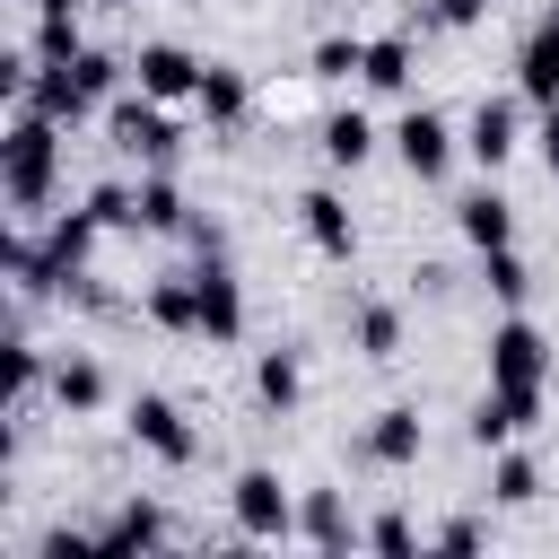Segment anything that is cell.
<instances>
[{"label":"cell","mask_w":559,"mask_h":559,"mask_svg":"<svg viewBox=\"0 0 559 559\" xmlns=\"http://www.w3.org/2000/svg\"><path fill=\"white\" fill-rule=\"evenodd\" d=\"M61 122L52 114H35V105H9V131H0V201H9V218H44V201H52V183H61Z\"/></svg>","instance_id":"6da1fadb"},{"label":"cell","mask_w":559,"mask_h":559,"mask_svg":"<svg viewBox=\"0 0 559 559\" xmlns=\"http://www.w3.org/2000/svg\"><path fill=\"white\" fill-rule=\"evenodd\" d=\"M105 236H114V227H105L87 201H79V210H52V227L35 236V271L17 280V306H26V297H70V280L96 262Z\"/></svg>","instance_id":"7a4b0ae2"},{"label":"cell","mask_w":559,"mask_h":559,"mask_svg":"<svg viewBox=\"0 0 559 559\" xmlns=\"http://www.w3.org/2000/svg\"><path fill=\"white\" fill-rule=\"evenodd\" d=\"M105 140H114L140 175L183 157V122H175V105H157V96H140V87H122V96L105 105Z\"/></svg>","instance_id":"3957f363"},{"label":"cell","mask_w":559,"mask_h":559,"mask_svg":"<svg viewBox=\"0 0 559 559\" xmlns=\"http://www.w3.org/2000/svg\"><path fill=\"white\" fill-rule=\"evenodd\" d=\"M227 515H236L245 542H297V489H288L271 463H245V472L227 480Z\"/></svg>","instance_id":"277c9868"},{"label":"cell","mask_w":559,"mask_h":559,"mask_svg":"<svg viewBox=\"0 0 559 559\" xmlns=\"http://www.w3.org/2000/svg\"><path fill=\"white\" fill-rule=\"evenodd\" d=\"M122 428H131V445H140L148 463H166V472H192V463H201V428L183 419L175 393H131Z\"/></svg>","instance_id":"5b68a950"},{"label":"cell","mask_w":559,"mask_h":559,"mask_svg":"<svg viewBox=\"0 0 559 559\" xmlns=\"http://www.w3.org/2000/svg\"><path fill=\"white\" fill-rule=\"evenodd\" d=\"M489 384H550V367H559V349H550V332L524 314V306H507L498 323H489Z\"/></svg>","instance_id":"8992f818"},{"label":"cell","mask_w":559,"mask_h":559,"mask_svg":"<svg viewBox=\"0 0 559 559\" xmlns=\"http://www.w3.org/2000/svg\"><path fill=\"white\" fill-rule=\"evenodd\" d=\"M515 148H524V87H498V96L472 105V122H463V157H472L480 175H498Z\"/></svg>","instance_id":"52a82bcc"},{"label":"cell","mask_w":559,"mask_h":559,"mask_svg":"<svg viewBox=\"0 0 559 559\" xmlns=\"http://www.w3.org/2000/svg\"><path fill=\"white\" fill-rule=\"evenodd\" d=\"M454 148H463V131H454L437 105H411V114L393 122V157H402L411 183H437V175L454 166Z\"/></svg>","instance_id":"ba28073f"},{"label":"cell","mask_w":559,"mask_h":559,"mask_svg":"<svg viewBox=\"0 0 559 559\" xmlns=\"http://www.w3.org/2000/svg\"><path fill=\"white\" fill-rule=\"evenodd\" d=\"M542 393L550 384H489L480 402H472V419H463V437L480 445V454H498V445H515L533 419H542Z\"/></svg>","instance_id":"9c48e42d"},{"label":"cell","mask_w":559,"mask_h":559,"mask_svg":"<svg viewBox=\"0 0 559 559\" xmlns=\"http://www.w3.org/2000/svg\"><path fill=\"white\" fill-rule=\"evenodd\" d=\"M192 288H201V341L210 349L245 341V280L227 271V253H192Z\"/></svg>","instance_id":"30bf717a"},{"label":"cell","mask_w":559,"mask_h":559,"mask_svg":"<svg viewBox=\"0 0 559 559\" xmlns=\"http://www.w3.org/2000/svg\"><path fill=\"white\" fill-rule=\"evenodd\" d=\"M358 454H367L376 472H419V454H428V419H419L411 402H384V411L367 419Z\"/></svg>","instance_id":"8fae6325"},{"label":"cell","mask_w":559,"mask_h":559,"mask_svg":"<svg viewBox=\"0 0 559 559\" xmlns=\"http://www.w3.org/2000/svg\"><path fill=\"white\" fill-rule=\"evenodd\" d=\"M131 87L140 96H157V105H192V87H201V52H183V44H140L131 52Z\"/></svg>","instance_id":"7c38bea8"},{"label":"cell","mask_w":559,"mask_h":559,"mask_svg":"<svg viewBox=\"0 0 559 559\" xmlns=\"http://www.w3.org/2000/svg\"><path fill=\"white\" fill-rule=\"evenodd\" d=\"M297 227H306V245H314L323 262H349V253H358V218H349V201H341L332 183H306V192H297Z\"/></svg>","instance_id":"4fadbf2b"},{"label":"cell","mask_w":559,"mask_h":559,"mask_svg":"<svg viewBox=\"0 0 559 559\" xmlns=\"http://www.w3.org/2000/svg\"><path fill=\"white\" fill-rule=\"evenodd\" d=\"M297 542L306 550H367V524L349 515L341 489H297Z\"/></svg>","instance_id":"5bb4252c"},{"label":"cell","mask_w":559,"mask_h":559,"mask_svg":"<svg viewBox=\"0 0 559 559\" xmlns=\"http://www.w3.org/2000/svg\"><path fill=\"white\" fill-rule=\"evenodd\" d=\"M52 411L61 419H96L105 411V393H114V376H105V358H87V349H70V358H52Z\"/></svg>","instance_id":"9a60e30c"},{"label":"cell","mask_w":559,"mask_h":559,"mask_svg":"<svg viewBox=\"0 0 559 559\" xmlns=\"http://www.w3.org/2000/svg\"><path fill=\"white\" fill-rule=\"evenodd\" d=\"M192 114H201L210 131H236V122L253 114V79H245L236 61H201V87H192Z\"/></svg>","instance_id":"2e32d148"},{"label":"cell","mask_w":559,"mask_h":559,"mask_svg":"<svg viewBox=\"0 0 559 559\" xmlns=\"http://www.w3.org/2000/svg\"><path fill=\"white\" fill-rule=\"evenodd\" d=\"M140 314L157 332H175V341H201V288H192V271H157L140 288Z\"/></svg>","instance_id":"e0dca14e"},{"label":"cell","mask_w":559,"mask_h":559,"mask_svg":"<svg viewBox=\"0 0 559 559\" xmlns=\"http://www.w3.org/2000/svg\"><path fill=\"white\" fill-rule=\"evenodd\" d=\"M96 542L105 550H157V542H175V515L157 498H114V515L96 524Z\"/></svg>","instance_id":"ac0fdd59"},{"label":"cell","mask_w":559,"mask_h":559,"mask_svg":"<svg viewBox=\"0 0 559 559\" xmlns=\"http://www.w3.org/2000/svg\"><path fill=\"white\" fill-rule=\"evenodd\" d=\"M515 87H524V105L542 114V105H559V9L524 35V52H515Z\"/></svg>","instance_id":"d6986e66"},{"label":"cell","mask_w":559,"mask_h":559,"mask_svg":"<svg viewBox=\"0 0 559 559\" xmlns=\"http://www.w3.org/2000/svg\"><path fill=\"white\" fill-rule=\"evenodd\" d=\"M454 227H463V245H472V253H489V245H515V201L480 183V192H463V201H454Z\"/></svg>","instance_id":"ffe728a7"},{"label":"cell","mask_w":559,"mask_h":559,"mask_svg":"<svg viewBox=\"0 0 559 559\" xmlns=\"http://www.w3.org/2000/svg\"><path fill=\"white\" fill-rule=\"evenodd\" d=\"M314 148H323V166H341V175H358V166L376 157V122H367L358 105H341V114H323V131H314Z\"/></svg>","instance_id":"44dd1931"},{"label":"cell","mask_w":559,"mask_h":559,"mask_svg":"<svg viewBox=\"0 0 559 559\" xmlns=\"http://www.w3.org/2000/svg\"><path fill=\"white\" fill-rule=\"evenodd\" d=\"M192 227V201L175 183V166H148L140 175V236H183Z\"/></svg>","instance_id":"7402d4cb"},{"label":"cell","mask_w":559,"mask_h":559,"mask_svg":"<svg viewBox=\"0 0 559 559\" xmlns=\"http://www.w3.org/2000/svg\"><path fill=\"white\" fill-rule=\"evenodd\" d=\"M253 402H262L271 419H288V411L306 402V367H297V349H262V358H253Z\"/></svg>","instance_id":"603a6c76"},{"label":"cell","mask_w":559,"mask_h":559,"mask_svg":"<svg viewBox=\"0 0 559 559\" xmlns=\"http://www.w3.org/2000/svg\"><path fill=\"white\" fill-rule=\"evenodd\" d=\"M349 349H358V358H376V367H384V358H402V306L367 297V306L349 314Z\"/></svg>","instance_id":"cb8c5ba5"},{"label":"cell","mask_w":559,"mask_h":559,"mask_svg":"<svg viewBox=\"0 0 559 559\" xmlns=\"http://www.w3.org/2000/svg\"><path fill=\"white\" fill-rule=\"evenodd\" d=\"M489 498H498V507H533V498H542V463H533L524 445H498V454H489Z\"/></svg>","instance_id":"d4e9b609"},{"label":"cell","mask_w":559,"mask_h":559,"mask_svg":"<svg viewBox=\"0 0 559 559\" xmlns=\"http://www.w3.org/2000/svg\"><path fill=\"white\" fill-rule=\"evenodd\" d=\"M70 79L87 87V105H114V96H122V79H131V61H122V52H105V44H79V52H70Z\"/></svg>","instance_id":"484cf974"},{"label":"cell","mask_w":559,"mask_h":559,"mask_svg":"<svg viewBox=\"0 0 559 559\" xmlns=\"http://www.w3.org/2000/svg\"><path fill=\"white\" fill-rule=\"evenodd\" d=\"M376 96H402L411 87V35H367V70H358Z\"/></svg>","instance_id":"4316f807"},{"label":"cell","mask_w":559,"mask_h":559,"mask_svg":"<svg viewBox=\"0 0 559 559\" xmlns=\"http://www.w3.org/2000/svg\"><path fill=\"white\" fill-rule=\"evenodd\" d=\"M480 280H489L498 306H524V297H533V262H524L515 245H489V253H480Z\"/></svg>","instance_id":"83f0119b"},{"label":"cell","mask_w":559,"mask_h":559,"mask_svg":"<svg viewBox=\"0 0 559 559\" xmlns=\"http://www.w3.org/2000/svg\"><path fill=\"white\" fill-rule=\"evenodd\" d=\"M358 70H367V35H323V44L306 52V79H323V87H332V79H358Z\"/></svg>","instance_id":"f1b7e54d"},{"label":"cell","mask_w":559,"mask_h":559,"mask_svg":"<svg viewBox=\"0 0 559 559\" xmlns=\"http://www.w3.org/2000/svg\"><path fill=\"white\" fill-rule=\"evenodd\" d=\"M26 44H35V61H70V52L87 44V35H79V9H35V35H26Z\"/></svg>","instance_id":"f546056e"},{"label":"cell","mask_w":559,"mask_h":559,"mask_svg":"<svg viewBox=\"0 0 559 559\" xmlns=\"http://www.w3.org/2000/svg\"><path fill=\"white\" fill-rule=\"evenodd\" d=\"M419 542H428V533H419V524H411L402 507H384V515H367V550H384V559H411Z\"/></svg>","instance_id":"4dcf8cb0"},{"label":"cell","mask_w":559,"mask_h":559,"mask_svg":"<svg viewBox=\"0 0 559 559\" xmlns=\"http://www.w3.org/2000/svg\"><path fill=\"white\" fill-rule=\"evenodd\" d=\"M489 9H498V0H419V26H454V35H463V26H480Z\"/></svg>","instance_id":"1f68e13d"},{"label":"cell","mask_w":559,"mask_h":559,"mask_svg":"<svg viewBox=\"0 0 559 559\" xmlns=\"http://www.w3.org/2000/svg\"><path fill=\"white\" fill-rule=\"evenodd\" d=\"M480 542H489V524H480V515H445V524L428 533V550H480Z\"/></svg>","instance_id":"d6a6232c"},{"label":"cell","mask_w":559,"mask_h":559,"mask_svg":"<svg viewBox=\"0 0 559 559\" xmlns=\"http://www.w3.org/2000/svg\"><path fill=\"white\" fill-rule=\"evenodd\" d=\"M533 148H542V166L559 175V105H542V114H533Z\"/></svg>","instance_id":"836d02e7"},{"label":"cell","mask_w":559,"mask_h":559,"mask_svg":"<svg viewBox=\"0 0 559 559\" xmlns=\"http://www.w3.org/2000/svg\"><path fill=\"white\" fill-rule=\"evenodd\" d=\"M183 245H192V253H227V227H218V218H201V210H192V227H183Z\"/></svg>","instance_id":"e575fe53"},{"label":"cell","mask_w":559,"mask_h":559,"mask_svg":"<svg viewBox=\"0 0 559 559\" xmlns=\"http://www.w3.org/2000/svg\"><path fill=\"white\" fill-rule=\"evenodd\" d=\"M550 9H559V0H550Z\"/></svg>","instance_id":"d590c367"}]
</instances>
